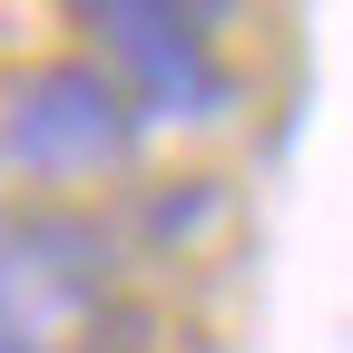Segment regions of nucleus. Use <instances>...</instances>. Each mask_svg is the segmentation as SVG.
<instances>
[{
	"label": "nucleus",
	"instance_id": "obj_1",
	"mask_svg": "<svg viewBox=\"0 0 353 353\" xmlns=\"http://www.w3.org/2000/svg\"><path fill=\"white\" fill-rule=\"evenodd\" d=\"M138 118H128L118 79L99 59H39L10 79V108H0V148L30 176H99L128 157Z\"/></svg>",
	"mask_w": 353,
	"mask_h": 353
},
{
	"label": "nucleus",
	"instance_id": "obj_2",
	"mask_svg": "<svg viewBox=\"0 0 353 353\" xmlns=\"http://www.w3.org/2000/svg\"><path fill=\"white\" fill-rule=\"evenodd\" d=\"M88 30H99L108 50V79L128 118H206L216 99H226V69H216V39L196 10H148V0H108V10H88Z\"/></svg>",
	"mask_w": 353,
	"mask_h": 353
}]
</instances>
